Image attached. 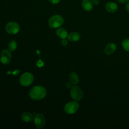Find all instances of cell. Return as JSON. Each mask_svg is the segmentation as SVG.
Here are the masks:
<instances>
[{"label":"cell","mask_w":129,"mask_h":129,"mask_svg":"<svg viewBox=\"0 0 129 129\" xmlns=\"http://www.w3.org/2000/svg\"><path fill=\"white\" fill-rule=\"evenodd\" d=\"M12 54L10 51L4 50L2 51L1 54V61L4 64H9L11 60Z\"/></svg>","instance_id":"cell-8"},{"label":"cell","mask_w":129,"mask_h":129,"mask_svg":"<svg viewBox=\"0 0 129 129\" xmlns=\"http://www.w3.org/2000/svg\"><path fill=\"white\" fill-rule=\"evenodd\" d=\"M48 1L53 4H56L58 3L60 0H48Z\"/></svg>","instance_id":"cell-20"},{"label":"cell","mask_w":129,"mask_h":129,"mask_svg":"<svg viewBox=\"0 0 129 129\" xmlns=\"http://www.w3.org/2000/svg\"><path fill=\"white\" fill-rule=\"evenodd\" d=\"M68 40L67 39H66L65 38L62 39V40L61 41V43L62 45L66 46L68 44Z\"/></svg>","instance_id":"cell-19"},{"label":"cell","mask_w":129,"mask_h":129,"mask_svg":"<svg viewBox=\"0 0 129 129\" xmlns=\"http://www.w3.org/2000/svg\"><path fill=\"white\" fill-rule=\"evenodd\" d=\"M122 46L125 50L129 51V39H124L122 42Z\"/></svg>","instance_id":"cell-17"},{"label":"cell","mask_w":129,"mask_h":129,"mask_svg":"<svg viewBox=\"0 0 129 129\" xmlns=\"http://www.w3.org/2000/svg\"><path fill=\"white\" fill-rule=\"evenodd\" d=\"M125 9L127 13L129 14V2H127V3L125 5Z\"/></svg>","instance_id":"cell-23"},{"label":"cell","mask_w":129,"mask_h":129,"mask_svg":"<svg viewBox=\"0 0 129 129\" xmlns=\"http://www.w3.org/2000/svg\"><path fill=\"white\" fill-rule=\"evenodd\" d=\"M118 1L119 3H122V4H124V3H126L128 2L129 0H117Z\"/></svg>","instance_id":"cell-24"},{"label":"cell","mask_w":129,"mask_h":129,"mask_svg":"<svg viewBox=\"0 0 129 129\" xmlns=\"http://www.w3.org/2000/svg\"><path fill=\"white\" fill-rule=\"evenodd\" d=\"M91 2L93 4H94L95 5H98L99 3V0H91Z\"/></svg>","instance_id":"cell-21"},{"label":"cell","mask_w":129,"mask_h":129,"mask_svg":"<svg viewBox=\"0 0 129 129\" xmlns=\"http://www.w3.org/2000/svg\"><path fill=\"white\" fill-rule=\"evenodd\" d=\"M56 34L58 37L61 39L66 38L68 36V32L67 30L62 27L57 29L56 30Z\"/></svg>","instance_id":"cell-12"},{"label":"cell","mask_w":129,"mask_h":129,"mask_svg":"<svg viewBox=\"0 0 129 129\" xmlns=\"http://www.w3.org/2000/svg\"><path fill=\"white\" fill-rule=\"evenodd\" d=\"M83 9L87 12L91 11L93 9V4L90 0H83L82 3Z\"/></svg>","instance_id":"cell-11"},{"label":"cell","mask_w":129,"mask_h":129,"mask_svg":"<svg viewBox=\"0 0 129 129\" xmlns=\"http://www.w3.org/2000/svg\"><path fill=\"white\" fill-rule=\"evenodd\" d=\"M21 119L25 122H30L33 119V115L28 112H24L21 115Z\"/></svg>","instance_id":"cell-13"},{"label":"cell","mask_w":129,"mask_h":129,"mask_svg":"<svg viewBox=\"0 0 129 129\" xmlns=\"http://www.w3.org/2000/svg\"><path fill=\"white\" fill-rule=\"evenodd\" d=\"M69 80L71 83L74 85L78 84L79 82V77L75 72H72L70 74Z\"/></svg>","instance_id":"cell-15"},{"label":"cell","mask_w":129,"mask_h":129,"mask_svg":"<svg viewBox=\"0 0 129 129\" xmlns=\"http://www.w3.org/2000/svg\"><path fill=\"white\" fill-rule=\"evenodd\" d=\"M70 95L72 98L76 100L79 101L81 100L83 96V93L80 88L78 86H73L70 89Z\"/></svg>","instance_id":"cell-4"},{"label":"cell","mask_w":129,"mask_h":129,"mask_svg":"<svg viewBox=\"0 0 129 129\" xmlns=\"http://www.w3.org/2000/svg\"><path fill=\"white\" fill-rule=\"evenodd\" d=\"M19 73V71L18 70H15V71H14L13 72V74L14 75H16L18 74Z\"/></svg>","instance_id":"cell-25"},{"label":"cell","mask_w":129,"mask_h":129,"mask_svg":"<svg viewBox=\"0 0 129 129\" xmlns=\"http://www.w3.org/2000/svg\"><path fill=\"white\" fill-rule=\"evenodd\" d=\"M80 38V34L77 32H73L69 34L68 39L70 41H77Z\"/></svg>","instance_id":"cell-14"},{"label":"cell","mask_w":129,"mask_h":129,"mask_svg":"<svg viewBox=\"0 0 129 129\" xmlns=\"http://www.w3.org/2000/svg\"><path fill=\"white\" fill-rule=\"evenodd\" d=\"M105 9L108 12L114 13L117 10L118 6L115 3L108 2L105 6Z\"/></svg>","instance_id":"cell-9"},{"label":"cell","mask_w":129,"mask_h":129,"mask_svg":"<svg viewBox=\"0 0 129 129\" xmlns=\"http://www.w3.org/2000/svg\"><path fill=\"white\" fill-rule=\"evenodd\" d=\"M66 87L68 88H71L72 86V85H71V83H70V82H67L66 83Z\"/></svg>","instance_id":"cell-22"},{"label":"cell","mask_w":129,"mask_h":129,"mask_svg":"<svg viewBox=\"0 0 129 129\" xmlns=\"http://www.w3.org/2000/svg\"><path fill=\"white\" fill-rule=\"evenodd\" d=\"M46 95L45 89L41 86H36L33 87L29 92L30 97L35 100L43 99Z\"/></svg>","instance_id":"cell-1"},{"label":"cell","mask_w":129,"mask_h":129,"mask_svg":"<svg viewBox=\"0 0 129 129\" xmlns=\"http://www.w3.org/2000/svg\"><path fill=\"white\" fill-rule=\"evenodd\" d=\"M33 120L35 126L38 128H41L45 125V118L44 115L41 113L36 114L34 116Z\"/></svg>","instance_id":"cell-6"},{"label":"cell","mask_w":129,"mask_h":129,"mask_svg":"<svg viewBox=\"0 0 129 129\" xmlns=\"http://www.w3.org/2000/svg\"><path fill=\"white\" fill-rule=\"evenodd\" d=\"M116 46L114 43H109L105 47L104 52L106 54L110 55L113 53L116 50Z\"/></svg>","instance_id":"cell-10"},{"label":"cell","mask_w":129,"mask_h":129,"mask_svg":"<svg viewBox=\"0 0 129 129\" xmlns=\"http://www.w3.org/2000/svg\"><path fill=\"white\" fill-rule=\"evenodd\" d=\"M17 47V43L16 41L12 40L8 44V48L10 51H14Z\"/></svg>","instance_id":"cell-16"},{"label":"cell","mask_w":129,"mask_h":129,"mask_svg":"<svg viewBox=\"0 0 129 129\" xmlns=\"http://www.w3.org/2000/svg\"><path fill=\"white\" fill-rule=\"evenodd\" d=\"M34 77L32 74L26 72L23 74L20 78V83L23 86H28L33 81Z\"/></svg>","instance_id":"cell-3"},{"label":"cell","mask_w":129,"mask_h":129,"mask_svg":"<svg viewBox=\"0 0 129 129\" xmlns=\"http://www.w3.org/2000/svg\"><path fill=\"white\" fill-rule=\"evenodd\" d=\"M79 108V104L77 102L72 101L67 103L64 107V111L68 114L75 113Z\"/></svg>","instance_id":"cell-5"},{"label":"cell","mask_w":129,"mask_h":129,"mask_svg":"<svg viewBox=\"0 0 129 129\" xmlns=\"http://www.w3.org/2000/svg\"><path fill=\"white\" fill-rule=\"evenodd\" d=\"M37 66L38 67H42L44 66V62L42 61H41V60L40 59L38 60L37 62Z\"/></svg>","instance_id":"cell-18"},{"label":"cell","mask_w":129,"mask_h":129,"mask_svg":"<svg viewBox=\"0 0 129 129\" xmlns=\"http://www.w3.org/2000/svg\"><path fill=\"white\" fill-rule=\"evenodd\" d=\"M64 22L63 18L62 16L55 15L51 17L48 20V24L50 28H56L61 26Z\"/></svg>","instance_id":"cell-2"},{"label":"cell","mask_w":129,"mask_h":129,"mask_svg":"<svg viewBox=\"0 0 129 129\" xmlns=\"http://www.w3.org/2000/svg\"><path fill=\"white\" fill-rule=\"evenodd\" d=\"M5 29L8 33L15 34L19 32L20 27L17 23L14 22H11L6 25Z\"/></svg>","instance_id":"cell-7"},{"label":"cell","mask_w":129,"mask_h":129,"mask_svg":"<svg viewBox=\"0 0 129 129\" xmlns=\"http://www.w3.org/2000/svg\"><path fill=\"white\" fill-rule=\"evenodd\" d=\"M7 74H11V71H8V72H7Z\"/></svg>","instance_id":"cell-26"}]
</instances>
